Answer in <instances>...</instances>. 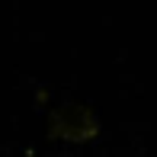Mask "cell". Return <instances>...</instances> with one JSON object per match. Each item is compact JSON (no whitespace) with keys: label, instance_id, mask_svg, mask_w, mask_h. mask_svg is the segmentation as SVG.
Masks as SVG:
<instances>
[{"label":"cell","instance_id":"obj_1","mask_svg":"<svg viewBox=\"0 0 157 157\" xmlns=\"http://www.w3.org/2000/svg\"><path fill=\"white\" fill-rule=\"evenodd\" d=\"M64 112L71 116V122L52 119V132L67 135V138H90V135L96 132V119L90 116V109H83V106H67Z\"/></svg>","mask_w":157,"mask_h":157}]
</instances>
